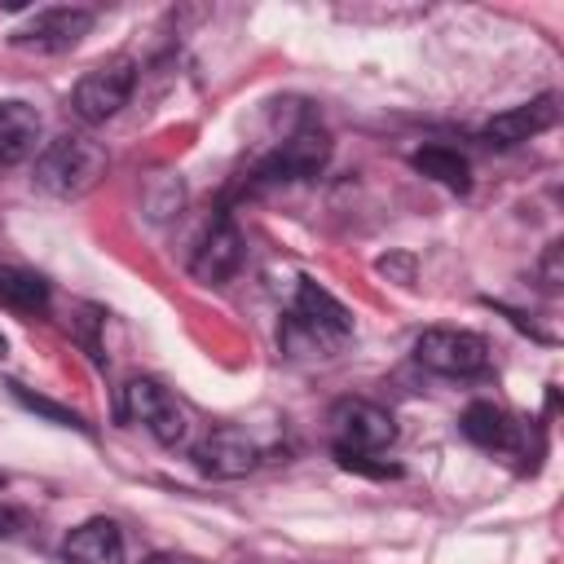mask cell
<instances>
[{"label":"cell","mask_w":564,"mask_h":564,"mask_svg":"<svg viewBox=\"0 0 564 564\" xmlns=\"http://www.w3.org/2000/svg\"><path fill=\"white\" fill-rule=\"evenodd\" d=\"M123 419L141 423L167 449L185 445V436H189V410L163 383H154V379H132L123 388Z\"/></svg>","instance_id":"3"},{"label":"cell","mask_w":564,"mask_h":564,"mask_svg":"<svg viewBox=\"0 0 564 564\" xmlns=\"http://www.w3.org/2000/svg\"><path fill=\"white\" fill-rule=\"evenodd\" d=\"M555 119H560V97H555V93H542V97H533V101H524V106H511V110L494 115L480 137H485L489 145H520V141H529V137L555 128Z\"/></svg>","instance_id":"11"},{"label":"cell","mask_w":564,"mask_h":564,"mask_svg":"<svg viewBox=\"0 0 564 564\" xmlns=\"http://www.w3.org/2000/svg\"><path fill=\"white\" fill-rule=\"evenodd\" d=\"M238 264H242V234L234 229L229 216H220V220L203 234V242H198L189 269H194L198 282H225Z\"/></svg>","instance_id":"13"},{"label":"cell","mask_w":564,"mask_h":564,"mask_svg":"<svg viewBox=\"0 0 564 564\" xmlns=\"http://www.w3.org/2000/svg\"><path fill=\"white\" fill-rule=\"evenodd\" d=\"M0 304L13 313H44L48 308V282L31 269L0 264Z\"/></svg>","instance_id":"15"},{"label":"cell","mask_w":564,"mask_h":564,"mask_svg":"<svg viewBox=\"0 0 564 564\" xmlns=\"http://www.w3.org/2000/svg\"><path fill=\"white\" fill-rule=\"evenodd\" d=\"M4 480H9V476H4V471H0V489H4Z\"/></svg>","instance_id":"23"},{"label":"cell","mask_w":564,"mask_h":564,"mask_svg":"<svg viewBox=\"0 0 564 564\" xmlns=\"http://www.w3.org/2000/svg\"><path fill=\"white\" fill-rule=\"evenodd\" d=\"M88 31H93V13H88V9H66V4H57V9L31 13L9 40H13V48H26V53H66V48H75Z\"/></svg>","instance_id":"7"},{"label":"cell","mask_w":564,"mask_h":564,"mask_svg":"<svg viewBox=\"0 0 564 564\" xmlns=\"http://www.w3.org/2000/svg\"><path fill=\"white\" fill-rule=\"evenodd\" d=\"M132 84H137V66L128 57H110V62L84 70V79L70 93V110L84 123H106V119H115L128 106Z\"/></svg>","instance_id":"5"},{"label":"cell","mask_w":564,"mask_h":564,"mask_svg":"<svg viewBox=\"0 0 564 564\" xmlns=\"http://www.w3.org/2000/svg\"><path fill=\"white\" fill-rule=\"evenodd\" d=\"M141 564H198L194 555H176V551H159V555H145Z\"/></svg>","instance_id":"20"},{"label":"cell","mask_w":564,"mask_h":564,"mask_svg":"<svg viewBox=\"0 0 564 564\" xmlns=\"http://www.w3.org/2000/svg\"><path fill=\"white\" fill-rule=\"evenodd\" d=\"M326 159H330V137L322 128H300L260 163V181H308L326 167Z\"/></svg>","instance_id":"9"},{"label":"cell","mask_w":564,"mask_h":564,"mask_svg":"<svg viewBox=\"0 0 564 564\" xmlns=\"http://www.w3.org/2000/svg\"><path fill=\"white\" fill-rule=\"evenodd\" d=\"M40 145V115L26 101H0V163H22Z\"/></svg>","instance_id":"14"},{"label":"cell","mask_w":564,"mask_h":564,"mask_svg":"<svg viewBox=\"0 0 564 564\" xmlns=\"http://www.w3.org/2000/svg\"><path fill=\"white\" fill-rule=\"evenodd\" d=\"M18 524H22V516H18L13 507H0V538H9V533H18Z\"/></svg>","instance_id":"21"},{"label":"cell","mask_w":564,"mask_h":564,"mask_svg":"<svg viewBox=\"0 0 564 564\" xmlns=\"http://www.w3.org/2000/svg\"><path fill=\"white\" fill-rule=\"evenodd\" d=\"M0 564H13V560H9V555H0Z\"/></svg>","instance_id":"24"},{"label":"cell","mask_w":564,"mask_h":564,"mask_svg":"<svg viewBox=\"0 0 564 564\" xmlns=\"http://www.w3.org/2000/svg\"><path fill=\"white\" fill-rule=\"evenodd\" d=\"M4 348H9V344H4V335H0V357H4Z\"/></svg>","instance_id":"22"},{"label":"cell","mask_w":564,"mask_h":564,"mask_svg":"<svg viewBox=\"0 0 564 564\" xmlns=\"http://www.w3.org/2000/svg\"><path fill=\"white\" fill-rule=\"evenodd\" d=\"M414 361L432 375L467 379L489 366V344L476 330H454V326H432L414 339Z\"/></svg>","instance_id":"4"},{"label":"cell","mask_w":564,"mask_h":564,"mask_svg":"<svg viewBox=\"0 0 564 564\" xmlns=\"http://www.w3.org/2000/svg\"><path fill=\"white\" fill-rule=\"evenodd\" d=\"M330 436H335V454H379L397 441V423L375 401L344 397L330 405Z\"/></svg>","instance_id":"6"},{"label":"cell","mask_w":564,"mask_h":564,"mask_svg":"<svg viewBox=\"0 0 564 564\" xmlns=\"http://www.w3.org/2000/svg\"><path fill=\"white\" fill-rule=\"evenodd\" d=\"M410 167L423 172V176H432V181H441V185L454 189V194H467V185H471L467 159H463L458 150H445V145H423V150H414V154H410Z\"/></svg>","instance_id":"16"},{"label":"cell","mask_w":564,"mask_h":564,"mask_svg":"<svg viewBox=\"0 0 564 564\" xmlns=\"http://www.w3.org/2000/svg\"><path fill=\"white\" fill-rule=\"evenodd\" d=\"M313 339L317 348L322 344H339L352 335V313L326 291L317 286L313 278H300L295 286V304H291V317H286V330H282V344L286 339Z\"/></svg>","instance_id":"2"},{"label":"cell","mask_w":564,"mask_h":564,"mask_svg":"<svg viewBox=\"0 0 564 564\" xmlns=\"http://www.w3.org/2000/svg\"><path fill=\"white\" fill-rule=\"evenodd\" d=\"M194 463H198V471L212 476V480H238V476L256 471L260 445H256L242 427H212V432L194 445Z\"/></svg>","instance_id":"8"},{"label":"cell","mask_w":564,"mask_h":564,"mask_svg":"<svg viewBox=\"0 0 564 564\" xmlns=\"http://www.w3.org/2000/svg\"><path fill=\"white\" fill-rule=\"evenodd\" d=\"M463 436L489 454H511L520 458L529 449V436H524V423L516 414H507L502 405L494 401H471L463 410Z\"/></svg>","instance_id":"10"},{"label":"cell","mask_w":564,"mask_h":564,"mask_svg":"<svg viewBox=\"0 0 564 564\" xmlns=\"http://www.w3.org/2000/svg\"><path fill=\"white\" fill-rule=\"evenodd\" d=\"M339 458V467H348V471H361V476H401V467L397 463H375V454H335Z\"/></svg>","instance_id":"18"},{"label":"cell","mask_w":564,"mask_h":564,"mask_svg":"<svg viewBox=\"0 0 564 564\" xmlns=\"http://www.w3.org/2000/svg\"><path fill=\"white\" fill-rule=\"evenodd\" d=\"M62 564H123V533L115 520L97 516L66 533Z\"/></svg>","instance_id":"12"},{"label":"cell","mask_w":564,"mask_h":564,"mask_svg":"<svg viewBox=\"0 0 564 564\" xmlns=\"http://www.w3.org/2000/svg\"><path fill=\"white\" fill-rule=\"evenodd\" d=\"M106 172V150L88 137H57L35 154V185L53 198L88 194Z\"/></svg>","instance_id":"1"},{"label":"cell","mask_w":564,"mask_h":564,"mask_svg":"<svg viewBox=\"0 0 564 564\" xmlns=\"http://www.w3.org/2000/svg\"><path fill=\"white\" fill-rule=\"evenodd\" d=\"M9 392H13V401H22L26 410L44 414L48 423H57V427H75V432H88V423H84L75 410H66V405H57V401H48V397H35V392H26V388H22V383H13V379H9Z\"/></svg>","instance_id":"17"},{"label":"cell","mask_w":564,"mask_h":564,"mask_svg":"<svg viewBox=\"0 0 564 564\" xmlns=\"http://www.w3.org/2000/svg\"><path fill=\"white\" fill-rule=\"evenodd\" d=\"M560 256H564V247L551 242V247H546V260H542V286H546V291H560Z\"/></svg>","instance_id":"19"}]
</instances>
